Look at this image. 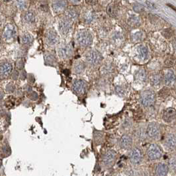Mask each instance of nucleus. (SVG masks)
<instances>
[{"mask_svg": "<svg viewBox=\"0 0 176 176\" xmlns=\"http://www.w3.org/2000/svg\"><path fill=\"white\" fill-rule=\"evenodd\" d=\"M22 19L25 24H33L35 22L36 16L33 11H26L23 13Z\"/></svg>", "mask_w": 176, "mask_h": 176, "instance_id": "nucleus-19", "label": "nucleus"}, {"mask_svg": "<svg viewBox=\"0 0 176 176\" xmlns=\"http://www.w3.org/2000/svg\"><path fill=\"white\" fill-rule=\"evenodd\" d=\"M44 62L46 64L49 66H54L57 63V58L56 54L51 52H46L44 55Z\"/></svg>", "mask_w": 176, "mask_h": 176, "instance_id": "nucleus-20", "label": "nucleus"}, {"mask_svg": "<svg viewBox=\"0 0 176 176\" xmlns=\"http://www.w3.org/2000/svg\"><path fill=\"white\" fill-rule=\"evenodd\" d=\"M133 9H134V10L135 11L140 13V12L143 11L144 7L140 4H136L135 5H134V6H133Z\"/></svg>", "mask_w": 176, "mask_h": 176, "instance_id": "nucleus-33", "label": "nucleus"}, {"mask_svg": "<svg viewBox=\"0 0 176 176\" xmlns=\"http://www.w3.org/2000/svg\"><path fill=\"white\" fill-rule=\"evenodd\" d=\"M163 120L166 123H171L176 118V110L174 108L169 107L163 111Z\"/></svg>", "mask_w": 176, "mask_h": 176, "instance_id": "nucleus-15", "label": "nucleus"}, {"mask_svg": "<svg viewBox=\"0 0 176 176\" xmlns=\"http://www.w3.org/2000/svg\"><path fill=\"white\" fill-rule=\"evenodd\" d=\"M6 89L8 92H13L15 90V86L13 85V84H9L7 87H6Z\"/></svg>", "mask_w": 176, "mask_h": 176, "instance_id": "nucleus-36", "label": "nucleus"}, {"mask_svg": "<svg viewBox=\"0 0 176 176\" xmlns=\"http://www.w3.org/2000/svg\"><path fill=\"white\" fill-rule=\"evenodd\" d=\"M144 132L142 131V130H141V129H138L137 130H136V135H137V136L138 138H141L142 136V135H143V133Z\"/></svg>", "mask_w": 176, "mask_h": 176, "instance_id": "nucleus-37", "label": "nucleus"}, {"mask_svg": "<svg viewBox=\"0 0 176 176\" xmlns=\"http://www.w3.org/2000/svg\"><path fill=\"white\" fill-rule=\"evenodd\" d=\"M86 62L92 66L98 65L103 60L101 54L95 50H91L86 54Z\"/></svg>", "mask_w": 176, "mask_h": 176, "instance_id": "nucleus-8", "label": "nucleus"}, {"mask_svg": "<svg viewBox=\"0 0 176 176\" xmlns=\"http://www.w3.org/2000/svg\"><path fill=\"white\" fill-rule=\"evenodd\" d=\"M13 70V66L9 62H3L0 64V77L5 78L10 75Z\"/></svg>", "mask_w": 176, "mask_h": 176, "instance_id": "nucleus-13", "label": "nucleus"}, {"mask_svg": "<svg viewBox=\"0 0 176 176\" xmlns=\"http://www.w3.org/2000/svg\"><path fill=\"white\" fill-rule=\"evenodd\" d=\"M168 171V166L163 163H158L156 168V174L157 176H167Z\"/></svg>", "mask_w": 176, "mask_h": 176, "instance_id": "nucleus-21", "label": "nucleus"}, {"mask_svg": "<svg viewBox=\"0 0 176 176\" xmlns=\"http://www.w3.org/2000/svg\"><path fill=\"white\" fill-rule=\"evenodd\" d=\"M95 13L92 10H87L84 13L83 19L85 23H92L95 19Z\"/></svg>", "mask_w": 176, "mask_h": 176, "instance_id": "nucleus-26", "label": "nucleus"}, {"mask_svg": "<svg viewBox=\"0 0 176 176\" xmlns=\"http://www.w3.org/2000/svg\"><path fill=\"white\" fill-rule=\"evenodd\" d=\"M78 12L74 8H70L66 11L65 17H67L69 20H70L72 22L77 21L78 18Z\"/></svg>", "mask_w": 176, "mask_h": 176, "instance_id": "nucleus-25", "label": "nucleus"}, {"mask_svg": "<svg viewBox=\"0 0 176 176\" xmlns=\"http://www.w3.org/2000/svg\"><path fill=\"white\" fill-rule=\"evenodd\" d=\"M146 155L150 160H157L162 156V150L158 145L152 144L147 148Z\"/></svg>", "mask_w": 176, "mask_h": 176, "instance_id": "nucleus-7", "label": "nucleus"}, {"mask_svg": "<svg viewBox=\"0 0 176 176\" xmlns=\"http://www.w3.org/2000/svg\"><path fill=\"white\" fill-rule=\"evenodd\" d=\"M87 87V84L86 81L83 80H77L74 81L73 84L72 89L74 92L78 95H83L86 93Z\"/></svg>", "mask_w": 176, "mask_h": 176, "instance_id": "nucleus-10", "label": "nucleus"}, {"mask_svg": "<svg viewBox=\"0 0 176 176\" xmlns=\"http://www.w3.org/2000/svg\"><path fill=\"white\" fill-rule=\"evenodd\" d=\"M168 6H169V7H172V8L173 9V10H174V11H175L176 12V7H174V6H173V5H172L171 4H168Z\"/></svg>", "mask_w": 176, "mask_h": 176, "instance_id": "nucleus-39", "label": "nucleus"}, {"mask_svg": "<svg viewBox=\"0 0 176 176\" xmlns=\"http://www.w3.org/2000/svg\"><path fill=\"white\" fill-rule=\"evenodd\" d=\"M165 144L169 149L174 150L176 148V135L173 133L168 134L166 137Z\"/></svg>", "mask_w": 176, "mask_h": 176, "instance_id": "nucleus-18", "label": "nucleus"}, {"mask_svg": "<svg viewBox=\"0 0 176 176\" xmlns=\"http://www.w3.org/2000/svg\"><path fill=\"white\" fill-rule=\"evenodd\" d=\"M16 5L17 8L21 11L25 10L28 7V1H16Z\"/></svg>", "mask_w": 176, "mask_h": 176, "instance_id": "nucleus-30", "label": "nucleus"}, {"mask_svg": "<svg viewBox=\"0 0 176 176\" xmlns=\"http://www.w3.org/2000/svg\"><path fill=\"white\" fill-rule=\"evenodd\" d=\"M33 41H34V38L29 33L25 32L21 36V42L24 45H31Z\"/></svg>", "mask_w": 176, "mask_h": 176, "instance_id": "nucleus-22", "label": "nucleus"}, {"mask_svg": "<svg viewBox=\"0 0 176 176\" xmlns=\"http://www.w3.org/2000/svg\"><path fill=\"white\" fill-rule=\"evenodd\" d=\"M163 80L167 86H172L175 81V72L171 69H168L165 72Z\"/></svg>", "mask_w": 176, "mask_h": 176, "instance_id": "nucleus-17", "label": "nucleus"}, {"mask_svg": "<svg viewBox=\"0 0 176 176\" xmlns=\"http://www.w3.org/2000/svg\"><path fill=\"white\" fill-rule=\"evenodd\" d=\"M162 35L166 38L172 37V36L173 35V31L170 29H166V30H165V31H163V32L162 33Z\"/></svg>", "mask_w": 176, "mask_h": 176, "instance_id": "nucleus-34", "label": "nucleus"}, {"mask_svg": "<svg viewBox=\"0 0 176 176\" xmlns=\"http://www.w3.org/2000/svg\"><path fill=\"white\" fill-rule=\"evenodd\" d=\"M46 44L50 47H56L60 43V36L55 29L50 28L48 29L44 35Z\"/></svg>", "mask_w": 176, "mask_h": 176, "instance_id": "nucleus-3", "label": "nucleus"}, {"mask_svg": "<svg viewBox=\"0 0 176 176\" xmlns=\"http://www.w3.org/2000/svg\"><path fill=\"white\" fill-rule=\"evenodd\" d=\"M156 100V94L153 91L145 90L141 95V102L145 107H148L152 105Z\"/></svg>", "mask_w": 176, "mask_h": 176, "instance_id": "nucleus-5", "label": "nucleus"}, {"mask_svg": "<svg viewBox=\"0 0 176 176\" xmlns=\"http://www.w3.org/2000/svg\"><path fill=\"white\" fill-rule=\"evenodd\" d=\"M72 28V21L65 16L61 17L58 23V29L59 33L63 36L67 35Z\"/></svg>", "mask_w": 176, "mask_h": 176, "instance_id": "nucleus-6", "label": "nucleus"}, {"mask_svg": "<svg viewBox=\"0 0 176 176\" xmlns=\"http://www.w3.org/2000/svg\"><path fill=\"white\" fill-rule=\"evenodd\" d=\"M85 69H86V64L81 60H78L75 62L74 64V67H73V70L77 74H82L85 71Z\"/></svg>", "mask_w": 176, "mask_h": 176, "instance_id": "nucleus-24", "label": "nucleus"}, {"mask_svg": "<svg viewBox=\"0 0 176 176\" xmlns=\"http://www.w3.org/2000/svg\"><path fill=\"white\" fill-rule=\"evenodd\" d=\"M86 2L90 5H95L96 4H98V1H86Z\"/></svg>", "mask_w": 176, "mask_h": 176, "instance_id": "nucleus-38", "label": "nucleus"}, {"mask_svg": "<svg viewBox=\"0 0 176 176\" xmlns=\"http://www.w3.org/2000/svg\"><path fill=\"white\" fill-rule=\"evenodd\" d=\"M142 151L138 148H135L130 151L129 158L130 161L132 164L137 165L139 164L142 160Z\"/></svg>", "mask_w": 176, "mask_h": 176, "instance_id": "nucleus-12", "label": "nucleus"}, {"mask_svg": "<svg viewBox=\"0 0 176 176\" xmlns=\"http://www.w3.org/2000/svg\"><path fill=\"white\" fill-rule=\"evenodd\" d=\"M137 52L138 54V56L140 57V58L145 60L148 58V54H149V51H148V48L145 46V45H140L137 48Z\"/></svg>", "mask_w": 176, "mask_h": 176, "instance_id": "nucleus-23", "label": "nucleus"}, {"mask_svg": "<svg viewBox=\"0 0 176 176\" xmlns=\"http://www.w3.org/2000/svg\"><path fill=\"white\" fill-rule=\"evenodd\" d=\"M129 22L132 25H138L139 23V20H138V18L136 17H132L130 19H129Z\"/></svg>", "mask_w": 176, "mask_h": 176, "instance_id": "nucleus-35", "label": "nucleus"}, {"mask_svg": "<svg viewBox=\"0 0 176 176\" xmlns=\"http://www.w3.org/2000/svg\"><path fill=\"white\" fill-rule=\"evenodd\" d=\"M117 158L116 152L113 150H109L106 152L103 157V162L107 167H111L114 164Z\"/></svg>", "mask_w": 176, "mask_h": 176, "instance_id": "nucleus-11", "label": "nucleus"}, {"mask_svg": "<svg viewBox=\"0 0 176 176\" xmlns=\"http://www.w3.org/2000/svg\"><path fill=\"white\" fill-rule=\"evenodd\" d=\"M146 135L148 137L152 139H157L160 135V126L156 123H151L148 125Z\"/></svg>", "mask_w": 176, "mask_h": 176, "instance_id": "nucleus-9", "label": "nucleus"}, {"mask_svg": "<svg viewBox=\"0 0 176 176\" xmlns=\"http://www.w3.org/2000/svg\"><path fill=\"white\" fill-rule=\"evenodd\" d=\"M75 40L80 47H87L92 45L93 36L92 33L87 30H80L77 33Z\"/></svg>", "mask_w": 176, "mask_h": 176, "instance_id": "nucleus-1", "label": "nucleus"}, {"mask_svg": "<svg viewBox=\"0 0 176 176\" xmlns=\"http://www.w3.org/2000/svg\"><path fill=\"white\" fill-rule=\"evenodd\" d=\"M143 36H144V34L142 32L136 33V34H135L132 36L133 41H135V42L141 41L142 39L143 38Z\"/></svg>", "mask_w": 176, "mask_h": 176, "instance_id": "nucleus-32", "label": "nucleus"}, {"mask_svg": "<svg viewBox=\"0 0 176 176\" xmlns=\"http://www.w3.org/2000/svg\"><path fill=\"white\" fill-rule=\"evenodd\" d=\"M132 144V138L129 135H123L119 141V146L123 149H129Z\"/></svg>", "mask_w": 176, "mask_h": 176, "instance_id": "nucleus-16", "label": "nucleus"}, {"mask_svg": "<svg viewBox=\"0 0 176 176\" xmlns=\"http://www.w3.org/2000/svg\"><path fill=\"white\" fill-rule=\"evenodd\" d=\"M117 7L114 4H111L107 7V13L111 17H115L117 15Z\"/></svg>", "mask_w": 176, "mask_h": 176, "instance_id": "nucleus-29", "label": "nucleus"}, {"mask_svg": "<svg viewBox=\"0 0 176 176\" xmlns=\"http://www.w3.org/2000/svg\"><path fill=\"white\" fill-rule=\"evenodd\" d=\"M67 1H53L51 7L55 13H60L65 11L68 6Z\"/></svg>", "mask_w": 176, "mask_h": 176, "instance_id": "nucleus-14", "label": "nucleus"}, {"mask_svg": "<svg viewBox=\"0 0 176 176\" xmlns=\"http://www.w3.org/2000/svg\"><path fill=\"white\" fill-rule=\"evenodd\" d=\"M162 78L159 74H154L151 76L150 81L151 84L154 87H158L162 84Z\"/></svg>", "mask_w": 176, "mask_h": 176, "instance_id": "nucleus-28", "label": "nucleus"}, {"mask_svg": "<svg viewBox=\"0 0 176 176\" xmlns=\"http://www.w3.org/2000/svg\"><path fill=\"white\" fill-rule=\"evenodd\" d=\"M16 27L11 23L6 25L2 33V38L6 42H11L16 36Z\"/></svg>", "mask_w": 176, "mask_h": 176, "instance_id": "nucleus-4", "label": "nucleus"}, {"mask_svg": "<svg viewBox=\"0 0 176 176\" xmlns=\"http://www.w3.org/2000/svg\"><path fill=\"white\" fill-rule=\"evenodd\" d=\"M169 169H171L173 172H176V158L172 157L169 160Z\"/></svg>", "mask_w": 176, "mask_h": 176, "instance_id": "nucleus-31", "label": "nucleus"}, {"mask_svg": "<svg viewBox=\"0 0 176 176\" xmlns=\"http://www.w3.org/2000/svg\"><path fill=\"white\" fill-rule=\"evenodd\" d=\"M58 56L62 60H68L73 56L74 49L70 44L62 42L57 48Z\"/></svg>", "mask_w": 176, "mask_h": 176, "instance_id": "nucleus-2", "label": "nucleus"}, {"mask_svg": "<svg viewBox=\"0 0 176 176\" xmlns=\"http://www.w3.org/2000/svg\"><path fill=\"white\" fill-rule=\"evenodd\" d=\"M136 80L141 82H145L147 80V74L143 68L139 69L135 74Z\"/></svg>", "mask_w": 176, "mask_h": 176, "instance_id": "nucleus-27", "label": "nucleus"}]
</instances>
